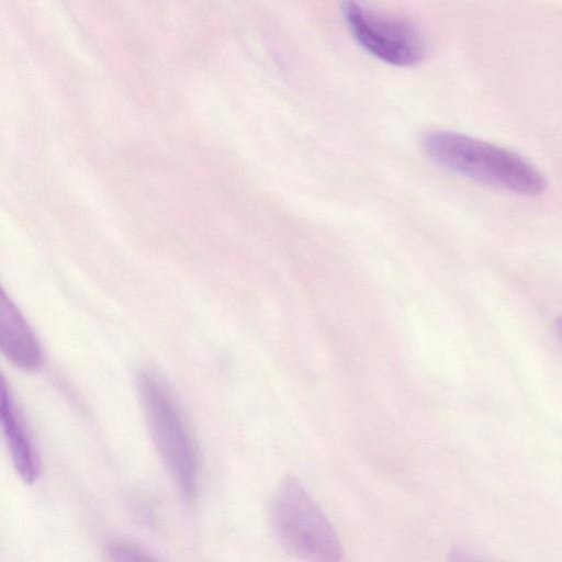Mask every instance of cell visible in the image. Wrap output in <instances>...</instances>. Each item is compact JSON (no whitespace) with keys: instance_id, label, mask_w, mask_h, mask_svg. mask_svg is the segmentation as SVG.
Returning <instances> with one entry per match:
<instances>
[{"instance_id":"6da1fadb","label":"cell","mask_w":562,"mask_h":562,"mask_svg":"<svg viewBox=\"0 0 562 562\" xmlns=\"http://www.w3.org/2000/svg\"><path fill=\"white\" fill-rule=\"evenodd\" d=\"M422 147L437 165L490 187L529 196L547 188L543 175L524 157L473 136L434 131Z\"/></svg>"},{"instance_id":"7a4b0ae2","label":"cell","mask_w":562,"mask_h":562,"mask_svg":"<svg viewBox=\"0 0 562 562\" xmlns=\"http://www.w3.org/2000/svg\"><path fill=\"white\" fill-rule=\"evenodd\" d=\"M136 389L154 446L186 499H193L199 484V452L183 414L165 380L140 370Z\"/></svg>"},{"instance_id":"3957f363","label":"cell","mask_w":562,"mask_h":562,"mask_svg":"<svg viewBox=\"0 0 562 562\" xmlns=\"http://www.w3.org/2000/svg\"><path fill=\"white\" fill-rule=\"evenodd\" d=\"M269 521L285 551L307 561H338V536L321 508L293 476L284 477L272 494Z\"/></svg>"},{"instance_id":"277c9868","label":"cell","mask_w":562,"mask_h":562,"mask_svg":"<svg viewBox=\"0 0 562 562\" xmlns=\"http://www.w3.org/2000/svg\"><path fill=\"white\" fill-rule=\"evenodd\" d=\"M342 12L355 40L376 58L401 67L415 66L424 59L425 41L408 21L376 15L353 1H346Z\"/></svg>"},{"instance_id":"5b68a950","label":"cell","mask_w":562,"mask_h":562,"mask_svg":"<svg viewBox=\"0 0 562 562\" xmlns=\"http://www.w3.org/2000/svg\"><path fill=\"white\" fill-rule=\"evenodd\" d=\"M0 347L16 368L33 371L43 362V351L32 328L15 305L5 296L0 303Z\"/></svg>"},{"instance_id":"8992f818","label":"cell","mask_w":562,"mask_h":562,"mask_svg":"<svg viewBox=\"0 0 562 562\" xmlns=\"http://www.w3.org/2000/svg\"><path fill=\"white\" fill-rule=\"evenodd\" d=\"M0 416L12 464L19 476L32 484L40 475L38 456L4 378L1 384Z\"/></svg>"},{"instance_id":"52a82bcc","label":"cell","mask_w":562,"mask_h":562,"mask_svg":"<svg viewBox=\"0 0 562 562\" xmlns=\"http://www.w3.org/2000/svg\"><path fill=\"white\" fill-rule=\"evenodd\" d=\"M108 559L114 561H149L156 560L145 549L126 541H112L104 550Z\"/></svg>"}]
</instances>
